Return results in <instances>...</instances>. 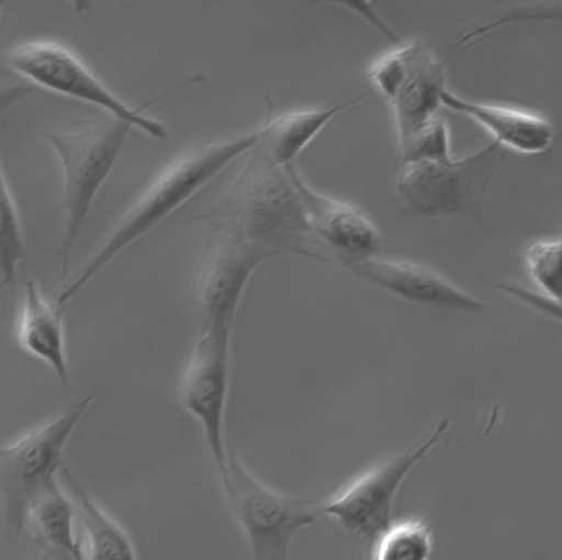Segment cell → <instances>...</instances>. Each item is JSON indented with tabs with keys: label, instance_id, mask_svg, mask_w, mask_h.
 Returning a JSON list of instances; mask_svg holds the SVG:
<instances>
[{
	"label": "cell",
	"instance_id": "19",
	"mask_svg": "<svg viewBox=\"0 0 562 560\" xmlns=\"http://www.w3.org/2000/svg\"><path fill=\"white\" fill-rule=\"evenodd\" d=\"M434 549L430 527L419 518L391 524L373 541L371 560H429Z\"/></svg>",
	"mask_w": 562,
	"mask_h": 560
},
{
	"label": "cell",
	"instance_id": "14",
	"mask_svg": "<svg viewBox=\"0 0 562 560\" xmlns=\"http://www.w3.org/2000/svg\"><path fill=\"white\" fill-rule=\"evenodd\" d=\"M64 309L43 293L34 279L25 281L16 323V340L27 355L47 365L60 384L69 381Z\"/></svg>",
	"mask_w": 562,
	"mask_h": 560
},
{
	"label": "cell",
	"instance_id": "13",
	"mask_svg": "<svg viewBox=\"0 0 562 560\" xmlns=\"http://www.w3.org/2000/svg\"><path fill=\"white\" fill-rule=\"evenodd\" d=\"M350 270L408 302L463 312L481 313L486 309L481 300L436 269L419 262L374 256Z\"/></svg>",
	"mask_w": 562,
	"mask_h": 560
},
{
	"label": "cell",
	"instance_id": "25",
	"mask_svg": "<svg viewBox=\"0 0 562 560\" xmlns=\"http://www.w3.org/2000/svg\"><path fill=\"white\" fill-rule=\"evenodd\" d=\"M2 11H3V1H0V18H1Z\"/></svg>",
	"mask_w": 562,
	"mask_h": 560
},
{
	"label": "cell",
	"instance_id": "6",
	"mask_svg": "<svg viewBox=\"0 0 562 560\" xmlns=\"http://www.w3.org/2000/svg\"><path fill=\"white\" fill-rule=\"evenodd\" d=\"M4 61L32 87L93 105L153 138L166 139L170 135L165 123L144 114V109L155 100L136 109L130 107L61 43L52 40L22 42L5 53Z\"/></svg>",
	"mask_w": 562,
	"mask_h": 560
},
{
	"label": "cell",
	"instance_id": "11",
	"mask_svg": "<svg viewBox=\"0 0 562 560\" xmlns=\"http://www.w3.org/2000/svg\"><path fill=\"white\" fill-rule=\"evenodd\" d=\"M206 228L192 289L198 327L233 325L247 281L272 254L222 225L206 222Z\"/></svg>",
	"mask_w": 562,
	"mask_h": 560
},
{
	"label": "cell",
	"instance_id": "23",
	"mask_svg": "<svg viewBox=\"0 0 562 560\" xmlns=\"http://www.w3.org/2000/svg\"><path fill=\"white\" fill-rule=\"evenodd\" d=\"M35 91L31 85L21 82L0 83V119Z\"/></svg>",
	"mask_w": 562,
	"mask_h": 560
},
{
	"label": "cell",
	"instance_id": "5",
	"mask_svg": "<svg viewBox=\"0 0 562 560\" xmlns=\"http://www.w3.org/2000/svg\"><path fill=\"white\" fill-rule=\"evenodd\" d=\"M507 150L495 142L447 161L402 164L396 190L414 216H469L480 220L487 189Z\"/></svg>",
	"mask_w": 562,
	"mask_h": 560
},
{
	"label": "cell",
	"instance_id": "22",
	"mask_svg": "<svg viewBox=\"0 0 562 560\" xmlns=\"http://www.w3.org/2000/svg\"><path fill=\"white\" fill-rule=\"evenodd\" d=\"M402 164L447 161L452 158L449 128L439 115L400 147Z\"/></svg>",
	"mask_w": 562,
	"mask_h": 560
},
{
	"label": "cell",
	"instance_id": "18",
	"mask_svg": "<svg viewBox=\"0 0 562 560\" xmlns=\"http://www.w3.org/2000/svg\"><path fill=\"white\" fill-rule=\"evenodd\" d=\"M76 517L75 504L55 479L33 503L29 522L49 547L71 560H83L81 538L76 531Z\"/></svg>",
	"mask_w": 562,
	"mask_h": 560
},
{
	"label": "cell",
	"instance_id": "1",
	"mask_svg": "<svg viewBox=\"0 0 562 560\" xmlns=\"http://www.w3.org/2000/svg\"><path fill=\"white\" fill-rule=\"evenodd\" d=\"M251 132L200 142L170 161L122 215L82 271L63 287L56 303L65 307L123 249L151 231L240 155L261 139Z\"/></svg>",
	"mask_w": 562,
	"mask_h": 560
},
{
	"label": "cell",
	"instance_id": "8",
	"mask_svg": "<svg viewBox=\"0 0 562 560\" xmlns=\"http://www.w3.org/2000/svg\"><path fill=\"white\" fill-rule=\"evenodd\" d=\"M198 328L194 347L178 380L177 397L182 408L200 425L220 477L229 451L225 438V415L229 393L232 326Z\"/></svg>",
	"mask_w": 562,
	"mask_h": 560
},
{
	"label": "cell",
	"instance_id": "7",
	"mask_svg": "<svg viewBox=\"0 0 562 560\" xmlns=\"http://www.w3.org/2000/svg\"><path fill=\"white\" fill-rule=\"evenodd\" d=\"M218 480L252 560H288L295 535L319 514L314 502L282 494L258 480L231 448Z\"/></svg>",
	"mask_w": 562,
	"mask_h": 560
},
{
	"label": "cell",
	"instance_id": "12",
	"mask_svg": "<svg viewBox=\"0 0 562 560\" xmlns=\"http://www.w3.org/2000/svg\"><path fill=\"white\" fill-rule=\"evenodd\" d=\"M284 167L303 201L317 259L351 269L376 256L382 237L361 210L315 191L294 163Z\"/></svg>",
	"mask_w": 562,
	"mask_h": 560
},
{
	"label": "cell",
	"instance_id": "4",
	"mask_svg": "<svg viewBox=\"0 0 562 560\" xmlns=\"http://www.w3.org/2000/svg\"><path fill=\"white\" fill-rule=\"evenodd\" d=\"M92 397L72 401L53 418L0 446L2 535L7 542L20 537L33 503L57 479L67 443Z\"/></svg>",
	"mask_w": 562,
	"mask_h": 560
},
{
	"label": "cell",
	"instance_id": "15",
	"mask_svg": "<svg viewBox=\"0 0 562 560\" xmlns=\"http://www.w3.org/2000/svg\"><path fill=\"white\" fill-rule=\"evenodd\" d=\"M441 105L474 120L503 148L535 155L548 149L553 139L552 125L543 117L526 111L473 102L448 89L441 93Z\"/></svg>",
	"mask_w": 562,
	"mask_h": 560
},
{
	"label": "cell",
	"instance_id": "20",
	"mask_svg": "<svg viewBox=\"0 0 562 560\" xmlns=\"http://www.w3.org/2000/svg\"><path fill=\"white\" fill-rule=\"evenodd\" d=\"M25 246L18 210L0 165V285L12 284Z\"/></svg>",
	"mask_w": 562,
	"mask_h": 560
},
{
	"label": "cell",
	"instance_id": "16",
	"mask_svg": "<svg viewBox=\"0 0 562 560\" xmlns=\"http://www.w3.org/2000/svg\"><path fill=\"white\" fill-rule=\"evenodd\" d=\"M361 99L357 97L326 109L293 110L268 116L260 126L262 137L259 146L273 165L284 167L292 164L339 111Z\"/></svg>",
	"mask_w": 562,
	"mask_h": 560
},
{
	"label": "cell",
	"instance_id": "3",
	"mask_svg": "<svg viewBox=\"0 0 562 560\" xmlns=\"http://www.w3.org/2000/svg\"><path fill=\"white\" fill-rule=\"evenodd\" d=\"M132 128L134 127L130 123L108 116L78 127L53 130L42 134L54 149L63 173L66 223L58 255L64 285L72 248Z\"/></svg>",
	"mask_w": 562,
	"mask_h": 560
},
{
	"label": "cell",
	"instance_id": "17",
	"mask_svg": "<svg viewBox=\"0 0 562 560\" xmlns=\"http://www.w3.org/2000/svg\"><path fill=\"white\" fill-rule=\"evenodd\" d=\"M76 496V512L82 528L83 560H138L126 530L104 511L70 472L63 467Z\"/></svg>",
	"mask_w": 562,
	"mask_h": 560
},
{
	"label": "cell",
	"instance_id": "10",
	"mask_svg": "<svg viewBox=\"0 0 562 560\" xmlns=\"http://www.w3.org/2000/svg\"><path fill=\"white\" fill-rule=\"evenodd\" d=\"M370 79L392 107L400 147L437 116L447 75L422 41H413L380 58Z\"/></svg>",
	"mask_w": 562,
	"mask_h": 560
},
{
	"label": "cell",
	"instance_id": "21",
	"mask_svg": "<svg viewBox=\"0 0 562 560\" xmlns=\"http://www.w3.org/2000/svg\"><path fill=\"white\" fill-rule=\"evenodd\" d=\"M526 266L540 293L560 303L561 240L544 239L532 243L526 251Z\"/></svg>",
	"mask_w": 562,
	"mask_h": 560
},
{
	"label": "cell",
	"instance_id": "9",
	"mask_svg": "<svg viewBox=\"0 0 562 560\" xmlns=\"http://www.w3.org/2000/svg\"><path fill=\"white\" fill-rule=\"evenodd\" d=\"M449 419H441L414 447L372 467L319 507L342 528L374 541L391 525L395 495L409 471L423 460L449 429Z\"/></svg>",
	"mask_w": 562,
	"mask_h": 560
},
{
	"label": "cell",
	"instance_id": "26",
	"mask_svg": "<svg viewBox=\"0 0 562 560\" xmlns=\"http://www.w3.org/2000/svg\"><path fill=\"white\" fill-rule=\"evenodd\" d=\"M1 289H2V288L0 287V290H1Z\"/></svg>",
	"mask_w": 562,
	"mask_h": 560
},
{
	"label": "cell",
	"instance_id": "2",
	"mask_svg": "<svg viewBox=\"0 0 562 560\" xmlns=\"http://www.w3.org/2000/svg\"><path fill=\"white\" fill-rule=\"evenodd\" d=\"M204 220L267 248L272 256L317 258L303 201L285 167L273 165L259 143Z\"/></svg>",
	"mask_w": 562,
	"mask_h": 560
},
{
	"label": "cell",
	"instance_id": "24",
	"mask_svg": "<svg viewBox=\"0 0 562 560\" xmlns=\"http://www.w3.org/2000/svg\"><path fill=\"white\" fill-rule=\"evenodd\" d=\"M34 560H71L65 553L48 547L41 555H38Z\"/></svg>",
	"mask_w": 562,
	"mask_h": 560
}]
</instances>
